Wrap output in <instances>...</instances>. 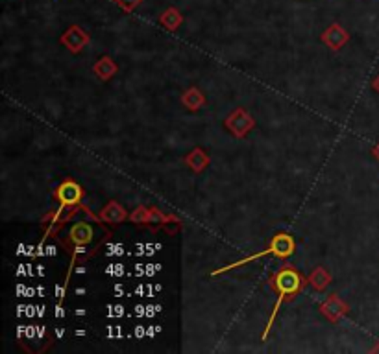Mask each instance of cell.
Instances as JSON below:
<instances>
[{
	"label": "cell",
	"mask_w": 379,
	"mask_h": 354,
	"mask_svg": "<svg viewBox=\"0 0 379 354\" xmlns=\"http://www.w3.org/2000/svg\"><path fill=\"white\" fill-rule=\"evenodd\" d=\"M306 283H309V281H306V277H303L300 272H296L292 266H283L281 270H278V272L272 275L271 286H272V290L278 293V303H276L274 310H272L271 319L266 321L265 330H263V334H261V339H263V341H266L272 327H274L276 316H278V312H280L281 303H283V301H289V299H292V297H296L298 293L303 290Z\"/></svg>",
	"instance_id": "obj_1"
},
{
	"label": "cell",
	"mask_w": 379,
	"mask_h": 354,
	"mask_svg": "<svg viewBox=\"0 0 379 354\" xmlns=\"http://www.w3.org/2000/svg\"><path fill=\"white\" fill-rule=\"evenodd\" d=\"M294 251H296V242H294V238H292L291 235H287V233H281V235H276L274 238H272L271 246L266 247L265 251L255 253V255L244 257L237 262H231V264H228V266L218 267V270H215L211 275H220V273H226V272H229V270L241 267V266H244V264H248V262H252V260H257V258H261V257H269V255L278 257V258H289L294 255Z\"/></svg>",
	"instance_id": "obj_2"
},
{
	"label": "cell",
	"mask_w": 379,
	"mask_h": 354,
	"mask_svg": "<svg viewBox=\"0 0 379 354\" xmlns=\"http://www.w3.org/2000/svg\"><path fill=\"white\" fill-rule=\"evenodd\" d=\"M224 128L228 129L229 133L234 135V137H237V139H244V137L255 128V120L246 109L237 108L235 111H231V113L226 117V120H224Z\"/></svg>",
	"instance_id": "obj_3"
},
{
	"label": "cell",
	"mask_w": 379,
	"mask_h": 354,
	"mask_svg": "<svg viewBox=\"0 0 379 354\" xmlns=\"http://www.w3.org/2000/svg\"><path fill=\"white\" fill-rule=\"evenodd\" d=\"M83 198V189L73 179L63 181L56 190V200L59 201V209H73L80 207V201Z\"/></svg>",
	"instance_id": "obj_4"
},
{
	"label": "cell",
	"mask_w": 379,
	"mask_h": 354,
	"mask_svg": "<svg viewBox=\"0 0 379 354\" xmlns=\"http://www.w3.org/2000/svg\"><path fill=\"white\" fill-rule=\"evenodd\" d=\"M89 41H91L89 31H85L82 26H78V24L67 28V30L63 31V36L59 37V43H62L63 47L67 48L71 54H80L83 48L87 47Z\"/></svg>",
	"instance_id": "obj_5"
},
{
	"label": "cell",
	"mask_w": 379,
	"mask_h": 354,
	"mask_svg": "<svg viewBox=\"0 0 379 354\" xmlns=\"http://www.w3.org/2000/svg\"><path fill=\"white\" fill-rule=\"evenodd\" d=\"M348 312H350L348 303H346L344 299L338 297L337 293L329 295V297L320 304V314H322L329 323H338Z\"/></svg>",
	"instance_id": "obj_6"
},
{
	"label": "cell",
	"mask_w": 379,
	"mask_h": 354,
	"mask_svg": "<svg viewBox=\"0 0 379 354\" xmlns=\"http://www.w3.org/2000/svg\"><path fill=\"white\" fill-rule=\"evenodd\" d=\"M320 41L326 45L329 50L333 52H338L341 48H344L346 45H348L350 41V34L346 30H344L343 26L337 24V22H333V24H329L326 28V30L322 31V36H320Z\"/></svg>",
	"instance_id": "obj_7"
},
{
	"label": "cell",
	"mask_w": 379,
	"mask_h": 354,
	"mask_svg": "<svg viewBox=\"0 0 379 354\" xmlns=\"http://www.w3.org/2000/svg\"><path fill=\"white\" fill-rule=\"evenodd\" d=\"M99 218L104 221V223H109V226H119V223L128 220L130 214H128V211H126L124 207L120 205L119 201L111 200L108 201V205L100 211Z\"/></svg>",
	"instance_id": "obj_8"
},
{
	"label": "cell",
	"mask_w": 379,
	"mask_h": 354,
	"mask_svg": "<svg viewBox=\"0 0 379 354\" xmlns=\"http://www.w3.org/2000/svg\"><path fill=\"white\" fill-rule=\"evenodd\" d=\"M69 238H71L74 246H89V244L93 242V227L89 226L87 221H78V223H74V226L71 227Z\"/></svg>",
	"instance_id": "obj_9"
},
{
	"label": "cell",
	"mask_w": 379,
	"mask_h": 354,
	"mask_svg": "<svg viewBox=\"0 0 379 354\" xmlns=\"http://www.w3.org/2000/svg\"><path fill=\"white\" fill-rule=\"evenodd\" d=\"M211 159L209 155L206 154L203 148H194L192 152H189L187 157H185V165L189 166V170H192L194 174H202L203 170L208 168Z\"/></svg>",
	"instance_id": "obj_10"
},
{
	"label": "cell",
	"mask_w": 379,
	"mask_h": 354,
	"mask_svg": "<svg viewBox=\"0 0 379 354\" xmlns=\"http://www.w3.org/2000/svg\"><path fill=\"white\" fill-rule=\"evenodd\" d=\"M117 71H119L117 63L109 56H102L99 61L93 65V72L99 76L100 82H109V80L117 74Z\"/></svg>",
	"instance_id": "obj_11"
},
{
	"label": "cell",
	"mask_w": 379,
	"mask_h": 354,
	"mask_svg": "<svg viewBox=\"0 0 379 354\" xmlns=\"http://www.w3.org/2000/svg\"><path fill=\"white\" fill-rule=\"evenodd\" d=\"M159 22H162V26L165 30L176 31L178 28L183 24L182 11L178 10V8H174V6H171V8H166L162 15H159Z\"/></svg>",
	"instance_id": "obj_12"
},
{
	"label": "cell",
	"mask_w": 379,
	"mask_h": 354,
	"mask_svg": "<svg viewBox=\"0 0 379 354\" xmlns=\"http://www.w3.org/2000/svg\"><path fill=\"white\" fill-rule=\"evenodd\" d=\"M307 281H309V284H311L317 292H324L329 284H331L333 277L331 273L327 272L324 266H317L315 270L311 272V275L307 277Z\"/></svg>",
	"instance_id": "obj_13"
},
{
	"label": "cell",
	"mask_w": 379,
	"mask_h": 354,
	"mask_svg": "<svg viewBox=\"0 0 379 354\" xmlns=\"http://www.w3.org/2000/svg\"><path fill=\"white\" fill-rule=\"evenodd\" d=\"M182 103L189 111H200L203 108V103H206V96L202 94V91L198 87H191L187 89L185 93L182 94Z\"/></svg>",
	"instance_id": "obj_14"
},
{
	"label": "cell",
	"mask_w": 379,
	"mask_h": 354,
	"mask_svg": "<svg viewBox=\"0 0 379 354\" xmlns=\"http://www.w3.org/2000/svg\"><path fill=\"white\" fill-rule=\"evenodd\" d=\"M128 220L131 223H137V226H150V207L139 205L136 211L131 212Z\"/></svg>",
	"instance_id": "obj_15"
},
{
	"label": "cell",
	"mask_w": 379,
	"mask_h": 354,
	"mask_svg": "<svg viewBox=\"0 0 379 354\" xmlns=\"http://www.w3.org/2000/svg\"><path fill=\"white\" fill-rule=\"evenodd\" d=\"M115 4L119 6L120 10L124 13H134V10H137L143 0H113Z\"/></svg>",
	"instance_id": "obj_16"
},
{
	"label": "cell",
	"mask_w": 379,
	"mask_h": 354,
	"mask_svg": "<svg viewBox=\"0 0 379 354\" xmlns=\"http://www.w3.org/2000/svg\"><path fill=\"white\" fill-rule=\"evenodd\" d=\"M372 87H374V91H378V93H379V76L376 78L374 82H372Z\"/></svg>",
	"instance_id": "obj_17"
},
{
	"label": "cell",
	"mask_w": 379,
	"mask_h": 354,
	"mask_svg": "<svg viewBox=\"0 0 379 354\" xmlns=\"http://www.w3.org/2000/svg\"><path fill=\"white\" fill-rule=\"evenodd\" d=\"M372 154H374L376 159H379V144H378V146H376L374 149H372Z\"/></svg>",
	"instance_id": "obj_18"
}]
</instances>
